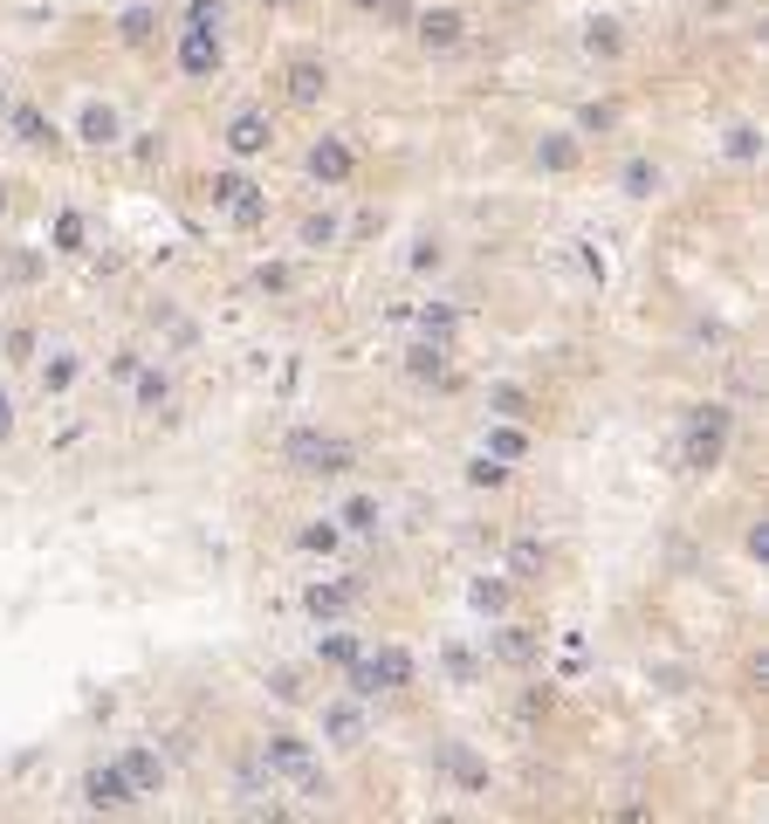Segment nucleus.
Wrapping results in <instances>:
<instances>
[{
  "instance_id": "e433bc0d",
  "label": "nucleus",
  "mask_w": 769,
  "mask_h": 824,
  "mask_svg": "<svg viewBox=\"0 0 769 824\" xmlns=\"http://www.w3.org/2000/svg\"><path fill=\"white\" fill-rule=\"evenodd\" d=\"M440 660H447V674H454V687H474V680H481V660H474L468 646H447Z\"/></svg>"
},
{
  "instance_id": "09e8293b",
  "label": "nucleus",
  "mask_w": 769,
  "mask_h": 824,
  "mask_svg": "<svg viewBox=\"0 0 769 824\" xmlns=\"http://www.w3.org/2000/svg\"><path fill=\"white\" fill-rule=\"evenodd\" d=\"M351 8H357V14H384V8H392V0H351Z\"/></svg>"
},
{
  "instance_id": "f8f14e48",
  "label": "nucleus",
  "mask_w": 769,
  "mask_h": 824,
  "mask_svg": "<svg viewBox=\"0 0 769 824\" xmlns=\"http://www.w3.org/2000/svg\"><path fill=\"white\" fill-rule=\"evenodd\" d=\"M550 571V543H543V536H516V543H508V584H536V577H543Z\"/></svg>"
},
{
  "instance_id": "412c9836",
  "label": "nucleus",
  "mask_w": 769,
  "mask_h": 824,
  "mask_svg": "<svg viewBox=\"0 0 769 824\" xmlns=\"http://www.w3.org/2000/svg\"><path fill=\"white\" fill-rule=\"evenodd\" d=\"M447 777L460 783V797H489V763L474 749H447Z\"/></svg>"
},
{
  "instance_id": "c85d7f7f",
  "label": "nucleus",
  "mask_w": 769,
  "mask_h": 824,
  "mask_svg": "<svg viewBox=\"0 0 769 824\" xmlns=\"http://www.w3.org/2000/svg\"><path fill=\"white\" fill-rule=\"evenodd\" d=\"M619 186H625L632 199H653V193H659V165H653V159H632V165L619 172Z\"/></svg>"
},
{
  "instance_id": "20e7f679",
  "label": "nucleus",
  "mask_w": 769,
  "mask_h": 824,
  "mask_svg": "<svg viewBox=\"0 0 769 824\" xmlns=\"http://www.w3.org/2000/svg\"><path fill=\"white\" fill-rule=\"evenodd\" d=\"M220 145H227V159H234V165L268 159V151H275V117L268 111H234V117H227V131H220Z\"/></svg>"
},
{
  "instance_id": "49530a36",
  "label": "nucleus",
  "mask_w": 769,
  "mask_h": 824,
  "mask_svg": "<svg viewBox=\"0 0 769 824\" xmlns=\"http://www.w3.org/2000/svg\"><path fill=\"white\" fill-rule=\"evenodd\" d=\"M749 557H756V563H769V523H756V529H749Z\"/></svg>"
},
{
  "instance_id": "2f4dec72",
  "label": "nucleus",
  "mask_w": 769,
  "mask_h": 824,
  "mask_svg": "<svg viewBox=\"0 0 769 824\" xmlns=\"http://www.w3.org/2000/svg\"><path fill=\"white\" fill-rule=\"evenodd\" d=\"M468 598H474V611H489V618H502V611H508V577H481V584L468 591Z\"/></svg>"
},
{
  "instance_id": "72a5a7b5",
  "label": "nucleus",
  "mask_w": 769,
  "mask_h": 824,
  "mask_svg": "<svg viewBox=\"0 0 769 824\" xmlns=\"http://www.w3.org/2000/svg\"><path fill=\"white\" fill-rule=\"evenodd\" d=\"M227 220H234V227H262V220H268V193L254 186L248 199H234V206H227Z\"/></svg>"
},
{
  "instance_id": "4468645a",
  "label": "nucleus",
  "mask_w": 769,
  "mask_h": 824,
  "mask_svg": "<svg viewBox=\"0 0 769 824\" xmlns=\"http://www.w3.org/2000/svg\"><path fill=\"white\" fill-rule=\"evenodd\" d=\"M117 769L131 777V790H138V797H159V783H165V763H159V749H145V742H138V749H124V756H117Z\"/></svg>"
},
{
  "instance_id": "f704fd0d",
  "label": "nucleus",
  "mask_w": 769,
  "mask_h": 824,
  "mask_svg": "<svg viewBox=\"0 0 769 824\" xmlns=\"http://www.w3.org/2000/svg\"><path fill=\"white\" fill-rule=\"evenodd\" d=\"M76 371H83V365H76L69 351H56V365H42V392H69V385H76Z\"/></svg>"
},
{
  "instance_id": "a18cd8bd",
  "label": "nucleus",
  "mask_w": 769,
  "mask_h": 824,
  "mask_svg": "<svg viewBox=\"0 0 769 824\" xmlns=\"http://www.w3.org/2000/svg\"><path fill=\"white\" fill-rule=\"evenodd\" d=\"M138 365H145L138 351H117V357H111V378H138Z\"/></svg>"
},
{
  "instance_id": "423d86ee",
  "label": "nucleus",
  "mask_w": 769,
  "mask_h": 824,
  "mask_svg": "<svg viewBox=\"0 0 769 824\" xmlns=\"http://www.w3.org/2000/svg\"><path fill=\"white\" fill-rule=\"evenodd\" d=\"M302 172H310L317 186H330V193L351 186V179H357V151H351V138H317V145H310V159H302Z\"/></svg>"
},
{
  "instance_id": "58836bf2",
  "label": "nucleus",
  "mask_w": 769,
  "mask_h": 824,
  "mask_svg": "<svg viewBox=\"0 0 769 824\" xmlns=\"http://www.w3.org/2000/svg\"><path fill=\"white\" fill-rule=\"evenodd\" d=\"M227 21V0H186V28H220Z\"/></svg>"
},
{
  "instance_id": "473e14b6",
  "label": "nucleus",
  "mask_w": 769,
  "mask_h": 824,
  "mask_svg": "<svg viewBox=\"0 0 769 824\" xmlns=\"http://www.w3.org/2000/svg\"><path fill=\"white\" fill-rule=\"evenodd\" d=\"M296 543H302V550H310V557H330V550H337V543H344V529H337V515H330V523H310V529H302V536H296Z\"/></svg>"
},
{
  "instance_id": "f03ea898",
  "label": "nucleus",
  "mask_w": 769,
  "mask_h": 824,
  "mask_svg": "<svg viewBox=\"0 0 769 824\" xmlns=\"http://www.w3.org/2000/svg\"><path fill=\"white\" fill-rule=\"evenodd\" d=\"M728 440H735V412L728 405H695L680 426V468L687 474H714L728 460Z\"/></svg>"
},
{
  "instance_id": "393cba45",
  "label": "nucleus",
  "mask_w": 769,
  "mask_h": 824,
  "mask_svg": "<svg viewBox=\"0 0 769 824\" xmlns=\"http://www.w3.org/2000/svg\"><path fill=\"white\" fill-rule=\"evenodd\" d=\"M584 48H592L598 62H619V56H625V35H619V21H584Z\"/></svg>"
},
{
  "instance_id": "5701e85b",
  "label": "nucleus",
  "mask_w": 769,
  "mask_h": 824,
  "mask_svg": "<svg viewBox=\"0 0 769 824\" xmlns=\"http://www.w3.org/2000/svg\"><path fill=\"white\" fill-rule=\"evenodd\" d=\"M481 454H495V460H523V454H529L523 420H495V426H489V447H481Z\"/></svg>"
},
{
  "instance_id": "de8ad7c7",
  "label": "nucleus",
  "mask_w": 769,
  "mask_h": 824,
  "mask_svg": "<svg viewBox=\"0 0 769 824\" xmlns=\"http://www.w3.org/2000/svg\"><path fill=\"white\" fill-rule=\"evenodd\" d=\"M8 426H14V405H8V392H0V440H8Z\"/></svg>"
},
{
  "instance_id": "c03bdc74",
  "label": "nucleus",
  "mask_w": 769,
  "mask_h": 824,
  "mask_svg": "<svg viewBox=\"0 0 769 824\" xmlns=\"http://www.w3.org/2000/svg\"><path fill=\"white\" fill-rule=\"evenodd\" d=\"M28 351H35V330H8V357L14 365H28Z\"/></svg>"
},
{
  "instance_id": "aec40b11",
  "label": "nucleus",
  "mask_w": 769,
  "mask_h": 824,
  "mask_svg": "<svg viewBox=\"0 0 769 824\" xmlns=\"http://www.w3.org/2000/svg\"><path fill=\"white\" fill-rule=\"evenodd\" d=\"M48 248H56V254H83L90 248V220L76 214V206H62V214L48 220Z\"/></svg>"
},
{
  "instance_id": "6ab92c4d",
  "label": "nucleus",
  "mask_w": 769,
  "mask_h": 824,
  "mask_svg": "<svg viewBox=\"0 0 769 824\" xmlns=\"http://www.w3.org/2000/svg\"><path fill=\"white\" fill-rule=\"evenodd\" d=\"M447 357H454L447 337H420L413 351H405V371H413L420 385H426V378H447Z\"/></svg>"
},
{
  "instance_id": "79ce46f5",
  "label": "nucleus",
  "mask_w": 769,
  "mask_h": 824,
  "mask_svg": "<svg viewBox=\"0 0 769 824\" xmlns=\"http://www.w3.org/2000/svg\"><path fill=\"white\" fill-rule=\"evenodd\" d=\"M268 694H275V701H302V674H289V666H275V674H268Z\"/></svg>"
},
{
  "instance_id": "9d476101",
  "label": "nucleus",
  "mask_w": 769,
  "mask_h": 824,
  "mask_svg": "<svg viewBox=\"0 0 769 824\" xmlns=\"http://www.w3.org/2000/svg\"><path fill=\"white\" fill-rule=\"evenodd\" d=\"M8 131H14V145H28V151H56V145H62L56 117H48L42 103H14V111H8Z\"/></svg>"
},
{
  "instance_id": "4c0bfd02",
  "label": "nucleus",
  "mask_w": 769,
  "mask_h": 824,
  "mask_svg": "<svg viewBox=\"0 0 769 824\" xmlns=\"http://www.w3.org/2000/svg\"><path fill=\"white\" fill-rule=\"evenodd\" d=\"M254 289H262V296H289V289H296V275L282 268V262H262V268H254Z\"/></svg>"
},
{
  "instance_id": "1a4fd4ad",
  "label": "nucleus",
  "mask_w": 769,
  "mask_h": 824,
  "mask_svg": "<svg viewBox=\"0 0 769 824\" xmlns=\"http://www.w3.org/2000/svg\"><path fill=\"white\" fill-rule=\"evenodd\" d=\"M83 804H90V811H131L138 790H131V777H124L117 763H96L90 777H83Z\"/></svg>"
},
{
  "instance_id": "9b49d317",
  "label": "nucleus",
  "mask_w": 769,
  "mask_h": 824,
  "mask_svg": "<svg viewBox=\"0 0 769 824\" xmlns=\"http://www.w3.org/2000/svg\"><path fill=\"white\" fill-rule=\"evenodd\" d=\"M262 769L268 777H302V769H310V742H302L296 729H275L262 742Z\"/></svg>"
},
{
  "instance_id": "f3484780",
  "label": "nucleus",
  "mask_w": 769,
  "mask_h": 824,
  "mask_svg": "<svg viewBox=\"0 0 769 824\" xmlns=\"http://www.w3.org/2000/svg\"><path fill=\"white\" fill-rule=\"evenodd\" d=\"M577 159H584L577 131H543V138H536V165H543V172H577Z\"/></svg>"
},
{
  "instance_id": "dca6fc26",
  "label": "nucleus",
  "mask_w": 769,
  "mask_h": 824,
  "mask_svg": "<svg viewBox=\"0 0 769 824\" xmlns=\"http://www.w3.org/2000/svg\"><path fill=\"white\" fill-rule=\"evenodd\" d=\"M76 138H83V145H96V151H111V145L124 138V124H117V111H111V103H83V117H76Z\"/></svg>"
},
{
  "instance_id": "4be33fe9",
  "label": "nucleus",
  "mask_w": 769,
  "mask_h": 824,
  "mask_svg": "<svg viewBox=\"0 0 769 824\" xmlns=\"http://www.w3.org/2000/svg\"><path fill=\"white\" fill-rule=\"evenodd\" d=\"M151 35H159V8H151V0H138V8L117 14V42H124V48H145Z\"/></svg>"
},
{
  "instance_id": "c756f323",
  "label": "nucleus",
  "mask_w": 769,
  "mask_h": 824,
  "mask_svg": "<svg viewBox=\"0 0 769 824\" xmlns=\"http://www.w3.org/2000/svg\"><path fill=\"white\" fill-rule=\"evenodd\" d=\"M248 193H254V179H248V172H214V186H207V199L220 206V214H227L234 199H248Z\"/></svg>"
},
{
  "instance_id": "a19ab883",
  "label": "nucleus",
  "mask_w": 769,
  "mask_h": 824,
  "mask_svg": "<svg viewBox=\"0 0 769 824\" xmlns=\"http://www.w3.org/2000/svg\"><path fill=\"white\" fill-rule=\"evenodd\" d=\"M42 275V254H8L0 262V282H35Z\"/></svg>"
},
{
  "instance_id": "7c9ffc66",
  "label": "nucleus",
  "mask_w": 769,
  "mask_h": 824,
  "mask_svg": "<svg viewBox=\"0 0 769 824\" xmlns=\"http://www.w3.org/2000/svg\"><path fill=\"white\" fill-rule=\"evenodd\" d=\"M722 151H728L735 165H756V159H762V131H756V124H735V131H728V145H722Z\"/></svg>"
},
{
  "instance_id": "7ed1b4c3",
  "label": "nucleus",
  "mask_w": 769,
  "mask_h": 824,
  "mask_svg": "<svg viewBox=\"0 0 769 824\" xmlns=\"http://www.w3.org/2000/svg\"><path fill=\"white\" fill-rule=\"evenodd\" d=\"M413 680H420V660L405 653V646L357 653V666H351V694H357V701H371V694H399V687H413Z\"/></svg>"
},
{
  "instance_id": "39448f33",
  "label": "nucleus",
  "mask_w": 769,
  "mask_h": 824,
  "mask_svg": "<svg viewBox=\"0 0 769 824\" xmlns=\"http://www.w3.org/2000/svg\"><path fill=\"white\" fill-rule=\"evenodd\" d=\"M220 62H227L220 28H179V76H186V83H214Z\"/></svg>"
},
{
  "instance_id": "ddd939ff",
  "label": "nucleus",
  "mask_w": 769,
  "mask_h": 824,
  "mask_svg": "<svg viewBox=\"0 0 769 824\" xmlns=\"http://www.w3.org/2000/svg\"><path fill=\"white\" fill-rule=\"evenodd\" d=\"M323 742H337V749H357V742H365V714H357V694H351V701H330V708H323Z\"/></svg>"
},
{
  "instance_id": "bb28decb",
  "label": "nucleus",
  "mask_w": 769,
  "mask_h": 824,
  "mask_svg": "<svg viewBox=\"0 0 769 824\" xmlns=\"http://www.w3.org/2000/svg\"><path fill=\"white\" fill-rule=\"evenodd\" d=\"M337 529H351V536H371V529H378V495H351V502L337 508Z\"/></svg>"
},
{
  "instance_id": "3c124183",
  "label": "nucleus",
  "mask_w": 769,
  "mask_h": 824,
  "mask_svg": "<svg viewBox=\"0 0 769 824\" xmlns=\"http://www.w3.org/2000/svg\"><path fill=\"white\" fill-rule=\"evenodd\" d=\"M0 214H8V186H0Z\"/></svg>"
},
{
  "instance_id": "ea45409f",
  "label": "nucleus",
  "mask_w": 769,
  "mask_h": 824,
  "mask_svg": "<svg viewBox=\"0 0 769 824\" xmlns=\"http://www.w3.org/2000/svg\"><path fill=\"white\" fill-rule=\"evenodd\" d=\"M330 241H337V220H330V214H310V220H302V248H330Z\"/></svg>"
},
{
  "instance_id": "c9c22d12",
  "label": "nucleus",
  "mask_w": 769,
  "mask_h": 824,
  "mask_svg": "<svg viewBox=\"0 0 769 824\" xmlns=\"http://www.w3.org/2000/svg\"><path fill=\"white\" fill-rule=\"evenodd\" d=\"M468 481H474V488H502V481H508V460L474 454V460H468Z\"/></svg>"
},
{
  "instance_id": "0eeeda50",
  "label": "nucleus",
  "mask_w": 769,
  "mask_h": 824,
  "mask_svg": "<svg viewBox=\"0 0 769 824\" xmlns=\"http://www.w3.org/2000/svg\"><path fill=\"white\" fill-rule=\"evenodd\" d=\"M413 42L426 48V56H454V48L468 42V14H460V8H426L413 21Z\"/></svg>"
},
{
  "instance_id": "a211bd4d",
  "label": "nucleus",
  "mask_w": 769,
  "mask_h": 824,
  "mask_svg": "<svg viewBox=\"0 0 769 824\" xmlns=\"http://www.w3.org/2000/svg\"><path fill=\"white\" fill-rule=\"evenodd\" d=\"M351 598H357V584H310V591H302V611L323 626V618H344Z\"/></svg>"
},
{
  "instance_id": "2eb2a0df",
  "label": "nucleus",
  "mask_w": 769,
  "mask_h": 824,
  "mask_svg": "<svg viewBox=\"0 0 769 824\" xmlns=\"http://www.w3.org/2000/svg\"><path fill=\"white\" fill-rule=\"evenodd\" d=\"M489 653L508 660V666H529L536 653H543V632H536V626H502V632L489 639Z\"/></svg>"
},
{
  "instance_id": "b1692460",
  "label": "nucleus",
  "mask_w": 769,
  "mask_h": 824,
  "mask_svg": "<svg viewBox=\"0 0 769 824\" xmlns=\"http://www.w3.org/2000/svg\"><path fill=\"white\" fill-rule=\"evenodd\" d=\"M489 412L495 420H536V399L523 385H489Z\"/></svg>"
},
{
  "instance_id": "8fccbe9b",
  "label": "nucleus",
  "mask_w": 769,
  "mask_h": 824,
  "mask_svg": "<svg viewBox=\"0 0 769 824\" xmlns=\"http://www.w3.org/2000/svg\"><path fill=\"white\" fill-rule=\"evenodd\" d=\"M262 8H296V0H262Z\"/></svg>"
},
{
  "instance_id": "a878e982",
  "label": "nucleus",
  "mask_w": 769,
  "mask_h": 824,
  "mask_svg": "<svg viewBox=\"0 0 769 824\" xmlns=\"http://www.w3.org/2000/svg\"><path fill=\"white\" fill-rule=\"evenodd\" d=\"M172 399V371H159V365H138V412H159Z\"/></svg>"
},
{
  "instance_id": "6e6552de",
  "label": "nucleus",
  "mask_w": 769,
  "mask_h": 824,
  "mask_svg": "<svg viewBox=\"0 0 769 824\" xmlns=\"http://www.w3.org/2000/svg\"><path fill=\"white\" fill-rule=\"evenodd\" d=\"M282 96H289L296 111H317V103L330 96V62L323 56H296L289 69H282Z\"/></svg>"
},
{
  "instance_id": "f257e3e1",
  "label": "nucleus",
  "mask_w": 769,
  "mask_h": 824,
  "mask_svg": "<svg viewBox=\"0 0 769 824\" xmlns=\"http://www.w3.org/2000/svg\"><path fill=\"white\" fill-rule=\"evenodd\" d=\"M282 468L310 474V481H337V474L357 468V447L337 440V433H323V426H289V440H282Z\"/></svg>"
},
{
  "instance_id": "37998d69",
  "label": "nucleus",
  "mask_w": 769,
  "mask_h": 824,
  "mask_svg": "<svg viewBox=\"0 0 769 824\" xmlns=\"http://www.w3.org/2000/svg\"><path fill=\"white\" fill-rule=\"evenodd\" d=\"M577 124H584V131H611V124H619V111H611V103H592Z\"/></svg>"
},
{
  "instance_id": "cd10ccee",
  "label": "nucleus",
  "mask_w": 769,
  "mask_h": 824,
  "mask_svg": "<svg viewBox=\"0 0 769 824\" xmlns=\"http://www.w3.org/2000/svg\"><path fill=\"white\" fill-rule=\"evenodd\" d=\"M357 653H365V646H357L351 632H330V639H317V660H323V666H344V674L357 666Z\"/></svg>"
}]
</instances>
